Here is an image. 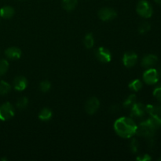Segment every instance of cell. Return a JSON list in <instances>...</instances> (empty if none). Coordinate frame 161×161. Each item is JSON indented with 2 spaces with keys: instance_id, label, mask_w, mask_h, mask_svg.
<instances>
[{
  "instance_id": "cell-1",
  "label": "cell",
  "mask_w": 161,
  "mask_h": 161,
  "mask_svg": "<svg viewBox=\"0 0 161 161\" xmlns=\"http://www.w3.org/2000/svg\"><path fill=\"white\" fill-rule=\"evenodd\" d=\"M113 127L116 133L123 138H130L136 134L137 125L132 118H119L115 121Z\"/></svg>"
},
{
  "instance_id": "cell-2",
  "label": "cell",
  "mask_w": 161,
  "mask_h": 161,
  "mask_svg": "<svg viewBox=\"0 0 161 161\" xmlns=\"http://www.w3.org/2000/svg\"><path fill=\"white\" fill-rule=\"evenodd\" d=\"M157 130V129L153 125L149 119H148L142 122L138 126H137L136 135H138V136L144 137L149 140L153 138Z\"/></svg>"
},
{
  "instance_id": "cell-3",
  "label": "cell",
  "mask_w": 161,
  "mask_h": 161,
  "mask_svg": "<svg viewBox=\"0 0 161 161\" xmlns=\"http://www.w3.org/2000/svg\"><path fill=\"white\" fill-rule=\"evenodd\" d=\"M136 11L141 17L149 18L153 15V7L147 0H140L137 4Z\"/></svg>"
},
{
  "instance_id": "cell-4",
  "label": "cell",
  "mask_w": 161,
  "mask_h": 161,
  "mask_svg": "<svg viewBox=\"0 0 161 161\" xmlns=\"http://www.w3.org/2000/svg\"><path fill=\"white\" fill-rule=\"evenodd\" d=\"M14 108L9 102L0 105V120L6 121L14 116Z\"/></svg>"
},
{
  "instance_id": "cell-5",
  "label": "cell",
  "mask_w": 161,
  "mask_h": 161,
  "mask_svg": "<svg viewBox=\"0 0 161 161\" xmlns=\"http://www.w3.org/2000/svg\"><path fill=\"white\" fill-rule=\"evenodd\" d=\"M159 75L157 70L149 68L143 74V80L148 85H154L158 82Z\"/></svg>"
},
{
  "instance_id": "cell-6",
  "label": "cell",
  "mask_w": 161,
  "mask_h": 161,
  "mask_svg": "<svg viewBox=\"0 0 161 161\" xmlns=\"http://www.w3.org/2000/svg\"><path fill=\"white\" fill-rule=\"evenodd\" d=\"M146 113V106L140 102H135L130 108V116L132 118L141 119L145 116Z\"/></svg>"
},
{
  "instance_id": "cell-7",
  "label": "cell",
  "mask_w": 161,
  "mask_h": 161,
  "mask_svg": "<svg viewBox=\"0 0 161 161\" xmlns=\"http://www.w3.org/2000/svg\"><path fill=\"white\" fill-rule=\"evenodd\" d=\"M116 11L114 9H112L109 7H104L99 10L98 17L103 21H109L116 18Z\"/></svg>"
},
{
  "instance_id": "cell-8",
  "label": "cell",
  "mask_w": 161,
  "mask_h": 161,
  "mask_svg": "<svg viewBox=\"0 0 161 161\" xmlns=\"http://www.w3.org/2000/svg\"><path fill=\"white\" fill-rule=\"evenodd\" d=\"M95 56L97 59L102 63H108L112 59L111 52L103 47H98L96 50Z\"/></svg>"
},
{
  "instance_id": "cell-9",
  "label": "cell",
  "mask_w": 161,
  "mask_h": 161,
  "mask_svg": "<svg viewBox=\"0 0 161 161\" xmlns=\"http://www.w3.org/2000/svg\"><path fill=\"white\" fill-rule=\"evenodd\" d=\"M100 107V102L96 97H90L85 104V111L89 115H94Z\"/></svg>"
},
{
  "instance_id": "cell-10",
  "label": "cell",
  "mask_w": 161,
  "mask_h": 161,
  "mask_svg": "<svg viewBox=\"0 0 161 161\" xmlns=\"http://www.w3.org/2000/svg\"><path fill=\"white\" fill-rule=\"evenodd\" d=\"M138 56L133 51L126 52L123 56V63L127 68H131L136 64Z\"/></svg>"
},
{
  "instance_id": "cell-11",
  "label": "cell",
  "mask_w": 161,
  "mask_h": 161,
  "mask_svg": "<svg viewBox=\"0 0 161 161\" xmlns=\"http://www.w3.org/2000/svg\"><path fill=\"white\" fill-rule=\"evenodd\" d=\"M158 61V58L154 54H149L145 56L142 60L141 64L143 68L149 69L155 65Z\"/></svg>"
},
{
  "instance_id": "cell-12",
  "label": "cell",
  "mask_w": 161,
  "mask_h": 161,
  "mask_svg": "<svg viewBox=\"0 0 161 161\" xmlns=\"http://www.w3.org/2000/svg\"><path fill=\"white\" fill-rule=\"evenodd\" d=\"M28 86V80L24 76H17L14 80V87L16 91H23Z\"/></svg>"
},
{
  "instance_id": "cell-13",
  "label": "cell",
  "mask_w": 161,
  "mask_h": 161,
  "mask_svg": "<svg viewBox=\"0 0 161 161\" xmlns=\"http://www.w3.org/2000/svg\"><path fill=\"white\" fill-rule=\"evenodd\" d=\"M21 50L18 47H9L5 50L6 58L10 60H17L21 57Z\"/></svg>"
},
{
  "instance_id": "cell-14",
  "label": "cell",
  "mask_w": 161,
  "mask_h": 161,
  "mask_svg": "<svg viewBox=\"0 0 161 161\" xmlns=\"http://www.w3.org/2000/svg\"><path fill=\"white\" fill-rule=\"evenodd\" d=\"M15 14V10L12 6H5L0 9V17L4 19H9Z\"/></svg>"
},
{
  "instance_id": "cell-15",
  "label": "cell",
  "mask_w": 161,
  "mask_h": 161,
  "mask_svg": "<svg viewBox=\"0 0 161 161\" xmlns=\"http://www.w3.org/2000/svg\"><path fill=\"white\" fill-rule=\"evenodd\" d=\"M146 113H149L150 116H161V105H147L146 106Z\"/></svg>"
},
{
  "instance_id": "cell-16",
  "label": "cell",
  "mask_w": 161,
  "mask_h": 161,
  "mask_svg": "<svg viewBox=\"0 0 161 161\" xmlns=\"http://www.w3.org/2000/svg\"><path fill=\"white\" fill-rule=\"evenodd\" d=\"M52 111L49 108H43L39 113V119L42 121H48L52 117Z\"/></svg>"
},
{
  "instance_id": "cell-17",
  "label": "cell",
  "mask_w": 161,
  "mask_h": 161,
  "mask_svg": "<svg viewBox=\"0 0 161 161\" xmlns=\"http://www.w3.org/2000/svg\"><path fill=\"white\" fill-rule=\"evenodd\" d=\"M61 4H62L63 8L66 11L70 12L76 7L77 4H78V0H62Z\"/></svg>"
},
{
  "instance_id": "cell-18",
  "label": "cell",
  "mask_w": 161,
  "mask_h": 161,
  "mask_svg": "<svg viewBox=\"0 0 161 161\" xmlns=\"http://www.w3.org/2000/svg\"><path fill=\"white\" fill-rule=\"evenodd\" d=\"M83 44H84L85 47L87 49H91L94 47V39L91 33H88L85 36L84 39H83Z\"/></svg>"
},
{
  "instance_id": "cell-19",
  "label": "cell",
  "mask_w": 161,
  "mask_h": 161,
  "mask_svg": "<svg viewBox=\"0 0 161 161\" xmlns=\"http://www.w3.org/2000/svg\"><path fill=\"white\" fill-rule=\"evenodd\" d=\"M136 102V95L134 94H130L128 97L126 98V100L124 101L123 105L125 108H130L132 107V105Z\"/></svg>"
},
{
  "instance_id": "cell-20",
  "label": "cell",
  "mask_w": 161,
  "mask_h": 161,
  "mask_svg": "<svg viewBox=\"0 0 161 161\" xmlns=\"http://www.w3.org/2000/svg\"><path fill=\"white\" fill-rule=\"evenodd\" d=\"M11 86L7 82L1 80L0 81V95H5L7 94L10 91Z\"/></svg>"
},
{
  "instance_id": "cell-21",
  "label": "cell",
  "mask_w": 161,
  "mask_h": 161,
  "mask_svg": "<svg viewBox=\"0 0 161 161\" xmlns=\"http://www.w3.org/2000/svg\"><path fill=\"white\" fill-rule=\"evenodd\" d=\"M128 87L133 91H138L142 88V83L140 80H135L130 82L128 85Z\"/></svg>"
},
{
  "instance_id": "cell-22",
  "label": "cell",
  "mask_w": 161,
  "mask_h": 161,
  "mask_svg": "<svg viewBox=\"0 0 161 161\" xmlns=\"http://www.w3.org/2000/svg\"><path fill=\"white\" fill-rule=\"evenodd\" d=\"M151 25L149 22L143 21L138 26V32L140 34H145V33L148 32L150 30Z\"/></svg>"
},
{
  "instance_id": "cell-23",
  "label": "cell",
  "mask_w": 161,
  "mask_h": 161,
  "mask_svg": "<svg viewBox=\"0 0 161 161\" xmlns=\"http://www.w3.org/2000/svg\"><path fill=\"white\" fill-rule=\"evenodd\" d=\"M28 99L26 97H21L17 100L16 105H17V108H19V109H24V108L28 106Z\"/></svg>"
},
{
  "instance_id": "cell-24",
  "label": "cell",
  "mask_w": 161,
  "mask_h": 161,
  "mask_svg": "<svg viewBox=\"0 0 161 161\" xmlns=\"http://www.w3.org/2000/svg\"><path fill=\"white\" fill-rule=\"evenodd\" d=\"M9 69V63L6 60H0V76L5 75Z\"/></svg>"
},
{
  "instance_id": "cell-25",
  "label": "cell",
  "mask_w": 161,
  "mask_h": 161,
  "mask_svg": "<svg viewBox=\"0 0 161 161\" xmlns=\"http://www.w3.org/2000/svg\"><path fill=\"white\" fill-rule=\"evenodd\" d=\"M50 87H51V84L47 80H43V81H42L39 83V90L43 93H46L48 91H50Z\"/></svg>"
},
{
  "instance_id": "cell-26",
  "label": "cell",
  "mask_w": 161,
  "mask_h": 161,
  "mask_svg": "<svg viewBox=\"0 0 161 161\" xmlns=\"http://www.w3.org/2000/svg\"><path fill=\"white\" fill-rule=\"evenodd\" d=\"M130 148L132 153H136L138 151V149H139V143H138V140L135 139V138L132 139L131 142H130Z\"/></svg>"
},
{
  "instance_id": "cell-27",
  "label": "cell",
  "mask_w": 161,
  "mask_h": 161,
  "mask_svg": "<svg viewBox=\"0 0 161 161\" xmlns=\"http://www.w3.org/2000/svg\"><path fill=\"white\" fill-rule=\"evenodd\" d=\"M153 96L159 102H161V83L154 89Z\"/></svg>"
},
{
  "instance_id": "cell-28",
  "label": "cell",
  "mask_w": 161,
  "mask_h": 161,
  "mask_svg": "<svg viewBox=\"0 0 161 161\" xmlns=\"http://www.w3.org/2000/svg\"><path fill=\"white\" fill-rule=\"evenodd\" d=\"M151 160H152V158H151V157H149V155H148V154H145V155L140 156V157H137V160L139 161H149Z\"/></svg>"
},
{
  "instance_id": "cell-29",
  "label": "cell",
  "mask_w": 161,
  "mask_h": 161,
  "mask_svg": "<svg viewBox=\"0 0 161 161\" xmlns=\"http://www.w3.org/2000/svg\"><path fill=\"white\" fill-rule=\"evenodd\" d=\"M119 106L117 105H112L111 108H110V112H111V113H116V112H119Z\"/></svg>"
},
{
  "instance_id": "cell-30",
  "label": "cell",
  "mask_w": 161,
  "mask_h": 161,
  "mask_svg": "<svg viewBox=\"0 0 161 161\" xmlns=\"http://www.w3.org/2000/svg\"><path fill=\"white\" fill-rule=\"evenodd\" d=\"M157 72H158L159 77H160V78H161V67L159 68V69L157 70Z\"/></svg>"
},
{
  "instance_id": "cell-31",
  "label": "cell",
  "mask_w": 161,
  "mask_h": 161,
  "mask_svg": "<svg viewBox=\"0 0 161 161\" xmlns=\"http://www.w3.org/2000/svg\"><path fill=\"white\" fill-rule=\"evenodd\" d=\"M154 1H155L156 3H157V4H160V5H161V0H154Z\"/></svg>"
},
{
  "instance_id": "cell-32",
  "label": "cell",
  "mask_w": 161,
  "mask_h": 161,
  "mask_svg": "<svg viewBox=\"0 0 161 161\" xmlns=\"http://www.w3.org/2000/svg\"><path fill=\"white\" fill-rule=\"evenodd\" d=\"M158 160H160V161H161V157H160V158L158 159Z\"/></svg>"
}]
</instances>
